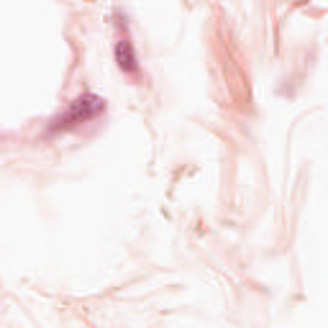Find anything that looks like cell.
I'll return each mask as SVG.
<instances>
[{
  "label": "cell",
  "instance_id": "1",
  "mask_svg": "<svg viewBox=\"0 0 328 328\" xmlns=\"http://www.w3.org/2000/svg\"><path fill=\"white\" fill-rule=\"evenodd\" d=\"M103 110H106V100L93 95V93H85L80 95L77 100H72L69 103V108L64 113H59L54 121L49 123V131L56 133V131H67V128H74V126H80V123H87V121H93L95 115H100Z\"/></svg>",
  "mask_w": 328,
  "mask_h": 328
},
{
  "label": "cell",
  "instance_id": "2",
  "mask_svg": "<svg viewBox=\"0 0 328 328\" xmlns=\"http://www.w3.org/2000/svg\"><path fill=\"white\" fill-rule=\"evenodd\" d=\"M115 62H118V69L126 72V74H139V56H136V49L128 36H123L121 41L115 44Z\"/></svg>",
  "mask_w": 328,
  "mask_h": 328
}]
</instances>
